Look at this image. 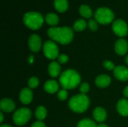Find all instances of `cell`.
Listing matches in <instances>:
<instances>
[{"label":"cell","instance_id":"d6986e66","mask_svg":"<svg viewBox=\"0 0 128 127\" xmlns=\"http://www.w3.org/2000/svg\"><path fill=\"white\" fill-rule=\"evenodd\" d=\"M54 6L56 10H58L60 13H63L68 10V0H55Z\"/></svg>","mask_w":128,"mask_h":127},{"label":"cell","instance_id":"4dcf8cb0","mask_svg":"<svg viewBox=\"0 0 128 127\" xmlns=\"http://www.w3.org/2000/svg\"><path fill=\"white\" fill-rule=\"evenodd\" d=\"M31 127H46L45 124L44 123H42L41 121H37L35 123H34Z\"/></svg>","mask_w":128,"mask_h":127},{"label":"cell","instance_id":"ac0fdd59","mask_svg":"<svg viewBox=\"0 0 128 127\" xmlns=\"http://www.w3.org/2000/svg\"><path fill=\"white\" fill-rule=\"evenodd\" d=\"M58 84L54 80H49L44 84V90L50 94L56 93L57 91H58Z\"/></svg>","mask_w":128,"mask_h":127},{"label":"cell","instance_id":"52a82bcc","mask_svg":"<svg viewBox=\"0 0 128 127\" xmlns=\"http://www.w3.org/2000/svg\"><path fill=\"white\" fill-rule=\"evenodd\" d=\"M44 52L46 58L51 60H54L55 58L58 57V48L57 45L51 41H46L44 45Z\"/></svg>","mask_w":128,"mask_h":127},{"label":"cell","instance_id":"7402d4cb","mask_svg":"<svg viewBox=\"0 0 128 127\" xmlns=\"http://www.w3.org/2000/svg\"><path fill=\"white\" fill-rule=\"evenodd\" d=\"M86 28V22L82 19L76 20L74 25V29L76 31H83Z\"/></svg>","mask_w":128,"mask_h":127},{"label":"cell","instance_id":"9a60e30c","mask_svg":"<svg viewBox=\"0 0 128 127\" xmlns=\"http://www.w3.org/2000/svg\"><path fill=\"white\" fill-rule=\"evenodd\" d=\"M117 110L118 113L123 116H128V100L122 99L118 102Z\"/></svg>","mask_w":128,"mask_h":127},{"label":"cell","instance_id":"f1b7e54d","mask_svg":"<svg viewBox=\"0 0 128 127\" xmlns=\"http://www.w3.org/2000/svg\"><path fill=\"white\" fill-rule=\"evenodd\" d=\"M80 91H81V93L82 94H86L88 91V90H89V85H88V83H86V82L85 83H82L80 85Z\"/></svg>","mask_w":128,"mask_h":127},{"label":"cell","instance_id":"3957f363","mask_svg":"<svg viewBox=\"0 0 128 127\" xmlns=\"http://www.w3.org/2000/svg\"><path fill=\"white\" fill-rule=\"evenodd\" d=\"M89 103L90 102L88 97L85 94H81L70 98L68 105L70 109L74 112L82 113L88 108Z\"/></svg>","mask_w":128,"mask_h":127},{"label":"cell","instance_id":"836d02e7","mask_svg":"<svg viewBox=\"0 0 128 127\" xmlns=\"http://www.w3.org/2000/svg\"><path fill=\"white\" fill-rule=\"evenodd\" d=\"M97 127H108V126L107 125H106V124H99V125H98L97 126Z\"/></svg>","mask_w":128,"mask_h":127},{"label":"cell","instance_id":"d590c367","mask_svg":"<svg viewBox=\"0 0 128 127\" xmlns=\"http://www.w3.org/2000/svg\"><path fill=\"white\" fill-rule=\"evenodd\" d=\"M125 61H126V62H127V64H128V55L126 57V58H125Z\"/></svg>","mask_w":128,"mask_h":127},{"label":"cell","instance_id":"30bf717a","mask_svg":"<svg viewBox=\"0 0 128 127\" xmlns=\"http://www.w3.org/2000/svg\"><path fill=\"white\" fill-rule=\"evenodd\" d=\"M115 77L121 81L128 80V68L124 66L116 67L114 70Z\"/></svg>","mask_w":128,"mask_h":127},{"label":"cell","instance_id":"7a4b0ae2","mask_svg":"<svg viewBox=\"0 0 128 127\" xmlns=\"http://www.w3.org/2000/svg\"><path fill=\"white\" fill-rule=\"evenodd\" d=\"M80 74L74 70H68L63 72L60 76L59 82L64 89H74L80 83Z\"/></svg>","mask_w":128,"mask_h":127},{"label":"cell","instance_id":"8fae6325","mask_svg":"<svg viewBox=\"0 0 128 127\" xmlns=\"http://www.w3.org/2000/svg\"><path fill=\"white\" fill-rule=\"evenodd\" d=\"M115 50L117 54L124 55L128 50V43L124 39H119L116 41L115 45Z\"/></svg>","mask_w":128,"mask_h":127},{"label":"cell","instance_id":"44dd1931","mask_svg":"<svg viewBox=\"0 0 128 127\" xmlns=\"http://www.w3.org/2000/svg\"><path fill=\"white\" fill-rule=\"evenodd\" d=\"M80 13L85 18H90L92 16V10L88 5L82 4L80 7Z\"/></svg>","mask_w":128,"mask_h":127},{"label":"cell","instance_id":"2e32d148","mask_svg":"<svg viewBox=\"0 0 128 127\" xmlns=\"http://www.w3.org/2000/svg\"><path fill=\"white\" fill-rule=\"evenodd\" d=\"M111 82V79L107 75H100L97 77L95 80L96 85L100 88H106L110 85Z\"/></svg>","mask_w":128,"mask_h":127},{"label":"cell","instance_id":"d6a6232c","mask_svg":"<svg viewBox=\"0 0 128 127\" xmlns=\"http://www.w3.org/2000/svg\"><path fill=\"white\" fill-rule=\"evenodd\" d=\"M0 118H1V119H0V123H2L3 119H4V117H3V114H2V112L0 113Z\"/></svg>","mask_w":128,"mask_h":127},{"label":"cell","instance_id":"f546056e","mask_svg":"<svg viewBox=\"0 0 128 127\" xmlns=\"http://www.w3.org/2000/svg\"><path fill=\"white\" fill-rule=\"evenodd\" d=\"M58 61L61 64H65L68 61V57L64 54H61L58 57Z\"/></svg>","mask_w":128,"mask_h":127},{"label":"cell","instance_id":"7c38bea8","mask_svg":"<svg viewBox=\"0 0 128 127\" xmlns=\"http://www.w3.org/2000/svg\"><path fill=\"white\" fill-rule=\"evenodd\" d=\"M32 92L29 88H23L20 94V100L22 104H29L32 100Z\"/></svg>","mask_w":128,"mask_h":127},{"label":"cell","instance_id":"cb8c5ba5","mask_svg":"<svg viewBox=\"0 0 128 127\" xmlns=\"http://www.w3.org/2000/svg\"><path fill=\"white\" fill-rule=\"evenodd\" d=\"M77 127H97V125L92 120L83 119L80 121Z\"/></svg>","mask_w":128,"mask_h":127},{"label":"cell","instance_id":"d4e9b609","mask_svg":"<svg viewBox=\"0 0 128 127\" xmlns=\"http://www.w3.org/2000/svg\"><path fill=\"white\" fill-rule=\"evenodd\" d=\"M39 84V80L37 77H32L28 80V86L30 88H35Z\"/></svg>","mask_w":128,"mask_h":127},{"label":"cell","instance_id":"484cf974","mask_svg":"<svg viewBox=\"0 0 128 127\" xmlns=\"http://www.w3.org/2000/svg\"><path fill=\"white\" fill-rule=\"evenodd\" d=\"M68 97V92L65 89H62V90H60L58 93V100L63 101L64 100H66Z\"/></svg>","mask_w":128,"mask_h":127},{"label":"cell","instance_id":"277c9868","mask_svg":"<svg viewBox=\"0 0 128 127\" xmlns=\"http://www.w3.org/2000/svg\"><path fill=\"white\" fill-rule=\"evenodd\" d=\"M23 22L28 28L32 30H37L42 26L44 18L40 13L28 12L23 16Z\"/></svg>","mask_w":128,"mask_h":127},{"label":"cell","instance_id":"8992f818","mask_svg":"<svg viewBox=\"0 0 128 127\" xmlns=\"http://www.w3.org/2000/svg\"><path fill=\"white\" fill-rule=\"evenodd\" d=\"M32 112L27 108H20L15 112L13 115V120L16 125L22 126L26 124L31 118Z\"/></svg>","mask_w":128,"mask_h":127},{"label":"cell","instance_id":"e575fe53","mask_svg":"<svg viewBox=\"0 0 128 127\" xmlns=\"http://www.w3.org/2000/svg\"><path fill=\"white\" fill-rule=\"evenodd\" d=\"M1 127H11L10 125H7V124H4V125H2Z\"/></svg>","mask_w":128,"mask_h":127},{"label":"cell","instance_id":"9c48e42d","mask_svg":"<svg viewBox=\"0 0 128 127\" xmlns=\"http://www.w3.org/2000/svg\"><path fill=\"white\" fill-rule=\"evenodd\" d=\"M28 46L32 52H38L41 46L40 37L37 34H32L28 39Z\"/></svg>","mask_w":128,"mask_h":127},{"label":"cell","instance_id":"e0dca14e","mask_svg":"<svg viewBox=\"0 0 128 127\" xmlns=\"http://www.w3.org/2000/svg\"><path fill=\"white\" fill-rule=\"evenodd\" d=\"M60 71H61V67L58 62L52 61V63L50 64V65L48 67V72H49V74L50 75V76H52L53 78L57 77L59 75Z\"/></svg>","mask_w":128,"mask_h":127},{"label":"cell","instance_id":"1f68e13d","mask_svg":"<svg viewBox=\"0 0 128 127\" xmlns=\"http://www.w3.org/2000/svg\"><path fill=\"white\" fill-rule=\"evenodd\" d=\"M124 96L126 97H128V86H127L124 90Z\"/></svg>","mask_w":128,"mask_h":127},{"label":"cell","instance_id":"5bb4252c","mask_svg":"<svg viewBox=\"0 0 128 127\" xmlns=\"http://www.w3.org/2000/svg\"><path fill=\"white\" fill-rule=\"evenodd\" d=\"M93 117L98 122H104L106 119V112L103 108L98 107L94 110Z\"/></svg>","mask_w":128,"mask_h":127},{"label":"cell","instance_id":"ffe728a7","mask_svg":"<svg viewBox=\"0 0 128 127\" xmlns=\"http://www.w3.org/2000/svg\"><path fill=\"white\" fill-rule=\"evenodd\" d=\"M45 20H46L47 24H49L50 25H56L58 23L59 18L56 13H48L46 15Z\"/></svg>","mask_w":128,"mask_h":127},{"label":"cell","instance_id":"ba28073f","mask_svg":"<svg viewBox=\"0 0 128 127\" xmlns=\"http://www.w3.org/2000/svg\"><path fill=\"white\" fill-rule=\"evenodd\" d=\"M112 31L119 37H124L128 34V27L127 23L122 19H117L112 23Z\"/></svg>","mask_w":128,"mask_h":127},{"label":"cell","instance_id":"4fadbf2b","mask_svg":"<svg viewBox=\"0 0 128 127\" xmlns=\"http://www.w3.org/2000/svg\"><path fill=\"white\" fill-rule=\"evenodd\" d=\"M1 110L4 112H11L15 109V104L14 101L10 99H2L0 102Z\"/></svg>","mask_w":128,"mask_h":127},{"label":"cell","instance_id":"6da1fadb","mask_svg":"<svg viewBox=\"0 0 128 127\" xmlns=\"http://www.w3.org/2000/svg\"><path fill=\"white\" fill-rule=\"evenodd\" d=\"M47 34L51 39L61 44H68L72 41L74 37L73 31L69 27L50 28L47 31Z\"/></svg>","mask_w":128,"mask_h":127},{"label":"cell","instance_id":"4316f807","mask_svg":"<svg viewBox=\"0 0 128 127\" xmlns=\"http://www.w3.org/2000/svg\"><path fill=\"white\" fill-rule=\"evenodd\" d=\"M88 26L90 28V29L93 31H97L98 26V23L94 19H90L89 22H88Z\"/></svg>","mask_w":128,"mask_h":127},{"label":"cell","instance_id":"5b68a950","mask_svg":"<svg viewBox=\"0 0 128 127\" xmlns=\"http://www.w3.org/2000/svg\"><path fill=\"white\" fill-rule=\"evenodd\" d=\"M96 21L100 24H109L114 19V13L107 7H100L94 13Z\"/></svg>","mask_w":128,"mask_h":127},{"label":"cell","instance_id":"603a6c76","mask_svg":"<svg viewBox=\"0 0 128 127\" xmlns=\"http://www.w3.org/2000/svg\"><path fill=\"white\" fill-rule=\"evenodd\" d=\"M46 109L43 106H39L35 111V117L39 121H42L46 118Z\"/></svg>","mask_w":128,"mask_h":127},{"label":"cell","instance_id":"83f0119b","mask_svg":"<svg viewBox=\"0 0 128 127\" xmlns=\"http://www.w3.org/2000/svg\"><path fill=\"white\" fill-rule=\"evenodd\" d=\"M104 67L106 69L109 70H115V68H116L114 64H113L112 61H105L104 62Z\"/></svg>","mask_w":128,"mask_h":127}]
</instances>
